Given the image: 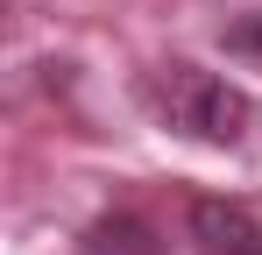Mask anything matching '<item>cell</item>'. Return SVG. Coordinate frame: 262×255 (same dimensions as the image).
<instances>
[{"instance_id": "1", "label": "cell", "mask_w": 262, "mask_h": 255, "mask_svg": "<svg viewBox=\"0 0 262 255\" xmlns=\"http://www.w3.org/2000/svg\"><path fill=\"white\" fill-rule=\"evenodd\" d=\"M142 92H149V107H156L177 135H199V142H220V149H234V142L248 135V121H255L248 92L213 78V71H199V64H156Z\"/></svg>"}, {"instance_id": "4", "label": "cell", "mask_w": 262, "mask_h": 255, "mask_svg": "<svg viewBox=\"0 0 262 255\" xmlns=\"http://www.w3.org/2000/svg\"><path fill=\"white\" fill-rule=\"evenodd\" d=\"M227 57H241V64H262V14H248V22H234L227 29Z\"/></svg>"}, {"instance_id": "2", "label": "cell", "mask_w": 262, "mask_h": 255, "mask_svg": "<svg viewBox=\"0 0 262 255\" xmlns=\"http://www.w3.org/2000/svg\"><path fill=\"white\" fill-rule=\"evenodd\" d=\"M191 241L199 255H262V213L234 199H191Z\"/></svg>"}, {"instance_id": "3", "label": "cell", "mask_w": 262, "mask_h": 255, "mask_svg": "<svg viewBox=\"0 0 262 255\" xmlns=\"http://www.w3.org/2000/svg\"><path fill=\"white\" fill-rule=\"evenodd\" d=\"M85 255H170L142 213H99L85 227Z\"/></svg>"}]
</instances>
